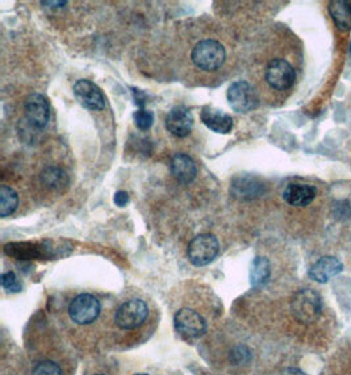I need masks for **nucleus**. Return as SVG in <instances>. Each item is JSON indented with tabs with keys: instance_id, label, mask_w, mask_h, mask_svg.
Returning <instances> with one entry per match:
<instances>
[{
	"instance_id": "c756f323",
	"label": "nucleus",
	"mask_w": 351,
	"mask_h": 375,
	"mask_svg": "<svg viewBox=\"0 0 351 375\" xmlns=\"http://www.w3.org/2000/svg\"><path fill=\"white\" fill-rule=\"evenodd\" d=\"M349 56H350V61H351V41H350V45H349Z\"/></svg>"
},
{
	"instance_id": "7c9ffc66",
	"label": "nucleus",
	"mask_w": 351,
	"mask_h": 375,
	"mask_svg": "<svg viewBox=\"0 0 351 375\" xmlns=\"http://www.w3.org/2000/svg\"><path fill=\"white\" fill-rule=\"evenodd\" d=\"M136 375H147V374H136Z\"/></svg>"
},
{
	"instance_id": "a878e982",
	"label": "nucleus",
	"mask_w": 351,
	"mask_h": 375,
	"mask_svg": "<svg viewBox=\"0 0 351 375\" xmlns=\"http://www.w3.org/2000/svg\"><path fill=\"white\" fill-rule=\"evenodd\" d=\"M114 202L117 207H125L129 203V195L125 191H117L114 193Z\"/></svg>"
},
{
	"instance_id": "2eb2a0df",
	"label": "nucleus",
	"mask_w": 351,
	"mask_h": 375,
	"mask_svg": "<svg viewBox=\"0 0 351 375\" xmlns=\"http://www.w3.org/2000/svg\"><path fill=\"white\" fill-rule=\"evenodd\" d=\"M171 174L174 178L183 184H190L197 175L196 163L190 156L187 154H175L171 159Z\"/></svg>"
},
{
	"instance_id": "4be33fe9",
	"label": "nucleus",
	"mask_w": 351,
	"mask_h": 375,
	"mask_svg": "<svg viewBox=\"0 0 351 375\" xmlns=\"http://www.w3.org/2000/svg\"><path fill=\"white\" fill-rule=\"evenodd\" d=\"M1 286L4 290H7L8 293H20L23 286L19 282L17 277L15 274L4 273L1 275Z\"/></svg>"
},
{
	"instance_id": "f257e3e1",
	"label": "nucleus",
	"mask_w": 351,
	"mask_h": 375,
	"mask_svg": "<svg viewBox=\"0 0 351 375\" xmlns=\"http://www.w3.org/2000/svg\"><path fill=\"white\" fill-rule=\"evenodd\" d=\"M227 57L225 49L218 41L207 38L197 43L191 53V59L196 68L205 71H214L223 66Z\"/></svg>"
},
{
	"instance_id": "423d86ee",
	"label": "nucleus",
	"mask_w": 351,
	"mask_h": 375,
	"mask_svg": "<svg viewBox=\"0 0 351 375\" xmlns=\"http://www.w3.org/2000/svg\"><path fill=\"white\" fill-rule=\"evenodd\" d=\"M68 314L74 323L80 325H86L95 321L99 316L100 303L95 296L90 294H80L70 303Z\"/></svg>"
},
{
	"instance_id": "6ab92c4d",
	"label": "nucleus",
	"mask_w": 351,
	"mask_h": 375,
	"mask_svg": "<svg viewBox=\"0 0 351 375\" xmlns=\"http://www.w3.org/2000/svg\"><path fill=\"white\" fill-rule=\"evenodd\" d=\"M19 205L17 193L10 186L0 187V216L7 217L12 215Z\"/></svg>"
},
{
	"instance_id": "c85d7f7f",
	"label": "nucleus",
	"mask_w": 351,
	"mask_h": 375,
	"mask_svg": "<svg viewBox=\"0 0 351 375\" xmlns=\"http://www.w3.org/2000/svg\"><path fill=\"white\" fill-rule=\"evenodd\" d=\"M41 4H43V6H52V7L57 8V7H64V6H66L68 3H66V1H43Z\"/></svg>"
},
{
	"instance_id": "b1692460",
	"label": "nucleus",
	"mask_w": 351,
	"mask_h": 375,
	"mask_svg": "<svg viewBox=\"0 0 351 375\" xmlns=\"http://www.w3.org/2000/svg\"><path fill=\"white\" fill-rule=\"evenodd\" d=\"M333 215L338 220H346L351 216V205L348 200H340L333 207Z\"/></svg>"
},
{
	"instance_id": "393cba45",
	"label": "nucleus",
	"mask_w": 351,
	"mask_h": 375,
	"mask_svg": "<svg viewBox=\"0 0 351 375\" xmlns=\"http://www.w3.org/2000/svg\"><path fill=\"white\" fill-rule=\"evenodd\" d=\"M233 357L236 358L237 364H245L251 358V353L246 346H239L233 352Z\"/></svg>"
},
{
	"instance_id": "f8f14e48",
	"label": "nucleus",
	"mask_w": 351,
	"mask_h": 375,
	"mask_svg": "<svg viewBox=\"0 0 351 375\" xmlns=\"http://www.w3.org/2000/svg\"><path fill=\"white\" fill-rule=\"evenodd\" d=\"M202 122L203 124L220 135H227L233 129V119L230 115L225 114L215 107L207 105L202 110Z\"/></svg>"
},
{
	"instance_id": "dca6fc26",
	"label": "nucleus",
	"mask_w": 351,
	"mask_h": 375,
	"mask_svg": "<svg viewBox=\"0 0 351 375\" xmlns=\"http://www.w3.org/2000/svg\"><path fill=\"white\" fill-rule=\"evenodd\" d=\"M41 182L54 193H64L68 189L70 179L64 169L58 166H46L41 172Z\"/></svg>"
},
{
	"instance_id": "bb28decb",
	"label": "nucleus",
	"mask_w": 351,
	"mask_h": 375,
	"mask_svg": "<svg viewBox=\"0 0 351 375\" xmlns=\"http://www.w3.org/2000/svg\"><path fill=\"white\" fill-rule=\"evenodd\" d=\"M133 95H135V101H136V104H138L141 108L144 107L145 104V94L140 90H136L133 89Z\"/></svg>"
},
{
	"instance_id": "5701e85b",
	"label": "nucleus",
	"mask_w": 351,
	"mask_h": 375,
	"mask_svg": "<svg viewBox=\"0 0 351 375\" xmlns=\"http://www.w3.org/2000/svg\"><path fill=\"white\" fill-rule=\"evenodd\" d=\"M33 375H62V370L57 364L52 361H43L36 365Z\"/></svg>"
},
{
	"instance_id": "9b49d317",
	"label": "nucleus",
	"mask_w": 351,
	"mask_h": 375,
	"mask_svg": "<svg viewBox=\"0 0 351 375\" xmlns=\"http://www.w3.org/2000/svg\"><path fill=\"white\" fill-rule=\"evenodd\" d=\"M193 126V116L184 105L171 108L166 117V128L174 136L186 137L190 135Z\"/></svg>"
},
{
	"instance_id": "9d476101",
	"label": "nucleus",
	"mask_w": 351,
	"mask_h": 375,
	"mask_svg": "<svg viewBox=\"0 0 351 375\" xmlns=\"http://www.w3.org/2000/svg\"><path fill=\"white\" fill-rule=\"evenodd\" d=\"M25 116L31 125L37 129L45 128L50 117V105L41 94H32L25 101Z\"/></svg>"
},
{
	"instance_id": "a211bd4d",
	"label": "nucleus",
	"mask_w": 351,
	"mask_h": 375,
	"mask_svg": "<svg viewBox=\"0 0 351 375\" xmlns=\"http://www.w3.org/2000/svg\"><path fill=\"white\" fill-rule=\"evenodd\" d=\"M271 274V267H270V262L267 261L263 257H257L253 266H251V272H250V281L254 287H261L266 284L270 278Z\"/></svg>"
},
{
	"instance_id": "2f4dec72",
	"label": "nucleus",
	"mask_w": 351,
	"mask_h": 375,
	"mask_svg": "<svg viewBox=\"0 0 351 375\" xmlns=\"http://www.w3.org/2000/svg\"><path fill=\"white\" fill-rule=\"evenodd\" d=\"M98 375H103V374H98Z\"/></svg>"
},
{
	"instance_id": "4468645a",
	"label": "nucleus",
	"mask_w": 351,
	"mask_h": 375,
	"mask_svg": "<svg viewBox=\"0 0 351 375\" xmlns=\"http://www.w3.org/2000/svg\"><path fill=\"white\" fill-rule=\"evenodd\" d=\"M318 195V189L311 184L291 183L284 190V200L294 207H306L311 205Z\"/></svg>"
},
{
	"instance_id": "0eeeda50",
	"label": "nucleus",
	"mask_w": 351,
	"mask_h": 375,
	"mask_svg": "<svg viewBox=\"0 0 351 375\" xmlns=\"http://www.w3.org/2000/svg\"><path fill=\"white\" fill-rule=\"evenodd\" d=\"M147 312L149 309L145 302L140 299H133V300L126 302L117 309L114 321L117 327L121 330H135L145 321Z\"/></svg>"
},
{
	"instance_id": "f03ea898",
	"label": "nucleus",
	"mask_w": 351,
	"mask_h": 375,
	"mask_svg": "<svg viewBox=\"0 0 351 375\" xmlns=\"http://www.w3.org/2000/svg\"><path fill=\"white\" fill-rule=\"evenodd\" d=\"M321 309L322 303L320 295L309 288L296 293L291 302V311L294 318L304 324L315 323L321 315Z\"/></svg>"
},
{
	"instance_id": "f3484780",
	"label": "nucleus",
	"mask_w": 351,
	"mask_h": 375,
	"mask_svg": "<svg viewBox=\"0 0 351 375\" xmlns=\"http://www.w3.org/2000/svg\"><path fill=\"white\" fill-rule=\"evenodd\" d=\"M329 13L341 31H349L351 28V1L333 0L329 3Z\"/></svg>"
},
{
	"instance_id": "6e6552de",
	"label": "nucleus",
	"mask_w": 351,
	"mask_h": 375,
	"mask_svg": "<svg viewBox=\"0 0 351 375\" xmlns=\"http://www.w3.org/2000/svg\"><path fill=\"white\" fill-rule=\"evenodd\" d=\"M174 324L181 336L188 339H197L207 330V323L203 316L190 308L179 309L174 316Z\"/></svg>"
},
{
	"instance_id": "7ed1b4c3",
	"label": "nucleus",
	"mask_w": 351,
	"mask_h": 375,
	"mask_svg": "<svg viewBox=\"0 0 351 375\" xmlns=\"http://www.w3.org/2000/svg\"><path fill=\"white\" fill-rule=\"evenodd\" d=\"M218 251H220L218 240L216 239L214 235L203 233V235L196 236L190 242L187 254H188V258L193 265L197 266V267H202V266H207L208 263L214 261L217 257Z\"/></svg>"
},
{
	"instance_id": "aec40b11",
	"label": "nucleus",
	"mask_w": 351,
	"mask_h": 375,
	"mask_svg": "<svg viewBox=\"0 0 351 375\" xmlns=\"http://www.w3.org/2000/svg\"><path fill=\"white\" fill-rule=\"evenodd\" d=\"M262 183L255 181V179H251V178H246V179H238L237 182L233 184V190L234 193L237 196L241 198H255L262 193Z\"/></svg>"
},
{
	"instance_id": "39448f33",
	"label": "nucleus",
	"mask_w": 351,
	"mask_h": 375,
	"mask_svg": "<svg viewBox=\"0 0 351 375\" xmlns=\"http://www.w3.org/2000/svg\"><path fill=\"white\" fill-rule=\"evenodd\" d=\"M264 78L267 84L276 91L290 90L296 80L294 68L283 58H275L269 62Z\"/></svg>"
},
{
	"instance_id": "ddd939ff",
	"label": "nucleus",
	"mask_w": 351,
	"mask_h": 375,
	"mask_svg": "<svg viewBox=\"0 0 351 375\" xmlns=\"http://www.w3.org/2000/svg\"><path fill=\"white\" fill-rule=\"evenodd\" d=\"M343 266L336 257H322L309 269V278L318 284H327L342 272Z\"/></svg>"
},
{
	"instance_id": "cd10ccee",
	"label": "nucleus",
	"mask_w": 351,
	"mask_h": 375,
	"mask_svg": "<svg viewBox=\"0 0 351 375\" xmlns=\"http://www.w3.org/2000/svg\"><path fill=\"white\" fill-rule=\"evenodd\" d=\"M282 375H306V373H303L301 370L299 369H294V367H290V369H285Z\"/></svg>"
},
{
	"instance_id": "20e7f679",
	"label": "nucleus",
	"mask_w": 351,
	"mask_h": 375,
	"mask_svg": "<svg viewBox=\"0 0 351 375\" xmlns=\"http://www.w3.org/2000/svg\"><path fill=\"white\" fill-rule=\"evenodd\" d=\"M227 101L232 110L238 114H248L255 110L260 104L257 92L246 80H237L232 83L227 90Z\"/></svg>"
},
{
	"instance_id": "1a4fd4ad",
	"label": "nucleus",
	"mask_w": 351,
	"mask_h": 375,
	"mask_svg": "<svg viewBox=\"0 0 351 375\" xmlns=\"http://www.w3.org/2000/svg\"><path fill=\"white\" fill-rule=\"evenodd\" d=\"M74 95L84 108L91 111H102L105 107V98L102 90L91 80H78L74 84Z\"/></svg>"
},
{
	"instance_id": "412c9836",
	"label": "nucleus",
	"mask_w": 351,
	"mask_h": 375,
	"mask_svg": "<svg viewBox=\"0 0 351 375\" xmlns=\"http://www.w3.org/2000/svg\"><path fill=\"white\" fill-rule=\"evenodd\" d=\"M133 120L138 129L141 131H147L154 123V115L151 111H147L144 108H140L138 111L133 115Z\"/></svg>"
}]
</instances>
